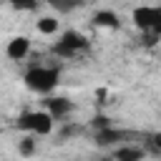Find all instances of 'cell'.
Here are the masks:
<instances>
[{
    "label": "cell",
    "mask_w": 161,
    "mask_h": 161,
    "mask_svg": "<svg viewBox=\"0 0 161 161\" xmlns=\"http://www.w3.org/2000/svg\"><path fill=\"white\" fill-rule=\"evenodd\" d=\"M58 78H60V70L58 68H30L25 73V86L35 93H50L55 86H58Z\"/></svg>",
    "instance_id": "6da1fadb"
},
{
    "label": "cell",
    "mask_w": 161,
    "mask_h": 161,
    "mask_svg": "<svg viewBox=\"0 0 161 161\" xmlns=\"http://www.w3.org/2000/svg\"><path fill=\"white\" fill-rule=\"evenodd\" d=\"M18 128L33 131V133H50V131H53V116H50L48 111L23 113V116L18 118Z\"/></svg>",
    "instance_id": "7a4b0ae2"
},
{
    "label": "cell",
    "mask_w": 161,
    "mask_h": 161,
    "mask_svg": "<svg viewBox=\"0 0 161 161\" xmlns=\"http://www.w3.org/2000/svg\"><path fill=\"white\" fill-rule=\"evenodd\" d=\"M83 48H88V40H86L80 33L68 30V33L60 35V40L55 43L53 50H55L58 55H73V53H78V50H83Z\"/></svg>",
    "instance_id": "3957f363"
},
{
    "label": "cell",
    "mask_w": 161,
    "mask_h": 161,
    "mask_svg": "<svg viewBox=\"0 0 161 161\" xmlns=\"http://www.w3.org/2000/svg\"><path fill=\"white\" fill-rule=\"evenodd\" d=\"M161 15V10L158 8H136L133 10V23H136V28H141V30H151V25L156 23V18Z\"/></svg>",
    "instance_id": "277c9868"
},
{
    "label": "cell",
    "mask_w": 161,
    "mask_h": 161,
    "mask_svg": "<svg viewBox=\"0 0 161 161\" xmlns=\"http://www.w3.org/2000/svg\"><path fill=\"white\" fill-rule=\"evenodd\" d=\"M28 50H30V40L25 35H18L8 43V58H13V60H23L28 55Z\"/></svg>",
    "instance_id": "5b68a950"
},
{
    "label": "cell",
    "mask_w": 161,
    "mask_h": 161,
    "mask_svg": "<svg viewBox=\"0 0 161 161\" xmlns=\"http://www.w3.org/2000/svg\"><path fill=\"white\" fill-rule=\"evenodd\" d=\"M70 111H73V103L68 98H48V113L53 116V121L68 116Z\"/></svg>",
    "instance_id": "8992f818"
},
{
    "label": "cell",
    "mask_w": 161,
    "mask_h": 161,
    "mask_svg": "<svg viewBox=\"0 0 161 161\" xmlns=\"http://www.w3.org/2000/svg\"><path fill=\"white\" fill-rule=\"evenodd\" d=\"M93 25H98V28H111V30H116V28L121 25V20H118V15H116L113 10H98V13L93 15Z\"/></svg>",
    "instance_id": "52a82bcc"
},
{
    "label": "cell",
    "mask_w": 161,
    "mask_h": 161,
    "mask_svg": "<svg viewBox=\"0 0 161 161\" xmlns=\"http://www.w3.org/2000/svg\"><path fill=\"white\" fill-rule=\"evenodd\" d=\"M121 138H126V131H118V128H101L98 133H96V143L98 146H111V143H116V141H121Z\"/></svg>",
    "instance_id": "ba28073f"
},
{
    "label": "cell",
    "mask_w": 161,
    "mask_h": 161,
    "mask_svg": "<svg viewBox=\"0 0 161 161\" xmlns=\"http://www.w3.org/2000/svg\"><path fill=\"white\" fill-rule=\"evenodd\" d=\"M141 158H143V151L133 146H121L116 151V161H141Z\"/></svg>",
    "instance_id": "9c48e42d"
},
{
    "label": "cell",
    "mask_w": 161,
    "mask_h": 161,
    "mask_svg": "<svg viewBox=\"0 0 161 161\" xmlns=\"http://www.w3.org/2000/svg\"><path fill=\"white\" fill-rule=\"evenodd\" d=\"M50 3V8H55V10H60V13H70V10H75L78 5H83V0H48Z\"/></svg>",
    "instance_id": "30bf717a"
},
{
    "label": "cell",
    "mask_w": 161,
    "mask_h": 161,
    "mask_svg": "<svg viewBox=\"0 0 161 161\" xmlns=\"http://www.w3.org/2000/svg\"><path fill=\"white\" fill-rule=\"evenodd\" d=\"M38 30L45 33V35H50V33L58 30V20H55V18H40V20H38Z\"/></svg>",
    "instance_id": "8fae6325"
},
{
    "label": "cell",
    "mask_w": 161,
    "mask_h": 161,
    "mask_svg": "<svg viewBox=\"0 0 161 161\" xmlns=\"http://www.w3.org/2000/svg\"><path fill=\"white\" fill-rule=\"evenodd\" d=\"M10 5L15 10H33L38 5V0H10Z\"/></svg>",
    "instance_id": "7c38bea8"
},
{
    "label": "cell",
    "mask_w": 161,
    "mask_h": 161,
    "mask_svg": "<svg viewBox=\"0 0 161 161\" xmlns=\"http://www.w3.org/2000/svg\"><path fill=\"white\" fill-rule=\"evenodd\" d=\"M33 151H35V141H33L30 136L23 138V141H20V153H23V156H30Z\"/></svg>",
    "instance_id": "4fadbf2b"
},
{
    "label": "cell",
    "mask_w": 161,
    "mask_h": 161,
    "mask_svg": "<svg viewBox=\"0 0 161 161\" xmlns=\"http://www.w3.org/2000/svg\"><path fill=\"white\" fill-rule=\"evenodd\" d=\"M93 126L101 131V128H108V126H111V121H108L106 116H96V118H93Z\"/></svg>",
    "instance_id": "5bb4252c"
},
{
    "label": "cell",
    "mask_w": 161,
    "mask_h": 161,
    "mask_svg": "<svg viewBox=\"0 0 161 161\" xmlns=\"http://www.w3.org/2000/svg\"><path fill=\"white\" fill-rule=\"evenodd\" d=\"M151 146H153L156 151H161V133H153V136H151Z\"/></svg>",
    "instance_id": "9a60e30c"
},
{
    "label": "cell",
    "mask_w": 161,
    "mask_h": 161,
    "mask_svg": "<svg viewBox=\"0 0 161 161\" xmlns=\"http://www.w3.org/2000/svg\"><path fill=\"white\" fill-rule=\"evenodd\" d=\"M151 33H153V35H156V38H158V35H161V15H158V18H156V23H153V25H151Z\"/></svg>",
    "instance_id": "2e32d148"
},
{
    "label": "cell",
    "mask_w": 161,
    "mask_h": 161,
    "mask_svg": "<svg viewBox=\"0 0 161 161\" xmlns=\"http://www.w3.org/2000/svg\"><path fill=\"white\" fill-rule=\"evenodd\" d=\"M101 161H106V158H101Z\"/></svg>",
    "instance_id": "e0dca14e"
}]
</instances>
